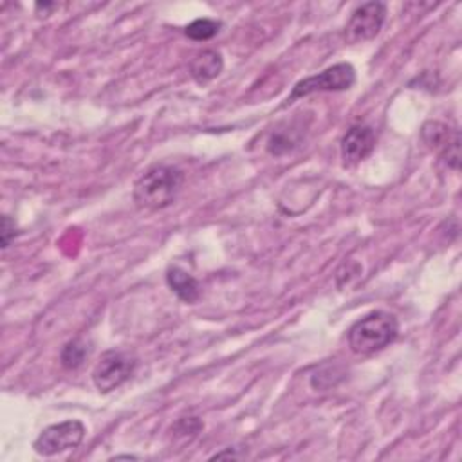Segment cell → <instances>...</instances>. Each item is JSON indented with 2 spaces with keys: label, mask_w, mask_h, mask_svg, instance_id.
<instances>
[{
  "label": "cell",
  "mask_w": 462,
  "mask_h": 462,
  "mask_svg": "<svg viewBox=\"0 0 462 462\" xmlns=\"http://www.w3.org/2000/svg\"><path fill=\"white\" fill-rule=\"evenodd\" d=\"M166 283L184 303H195L200 298V285L188 271L171 265L166 271Z\"/></svg>",
  "instance_id": "10"
},
{
  "label": "cell",
  "mask_w": 462,
  "mask_h": 462,
  "mask_svg": "<svg viewBox=\"0 0 462 462\" xmlns=\"http://www.w3.org/2000/svg\"><path fill=\"white\" fill-rule=\"evenodd\" d=\"M0 235H2V247L4 249H7L9 244L14 240V236L18 235L14 220L11 217H7V215L2 217V233Z\"/></svg>",
  "instance_id": "14"
},
{
  "label": "cell",
  "mask_w": 462,
  "mask_h": 462,
  "mask_svg": "<svg viewBox=\"0 0 462 462\" xmlns=\"http://www.w3.org/2000/svg\"><path fill=\"white\" fill-rule=\"evenodd\" d=\"M399 321L386 310H372L359 318L348 330V346L354 354L370 356L395 341Z\"/></svg>",
  "instance_id": "2"
},
{
  "label": "cell",
  "mask_w": 462,
  "mask_h": 462,
  "mask_svg": "<svg viewBox=\"0 0 462 462\" xmlns=\"http://www.w3.org/2000/svg\"><path fill=\"white\" fill-rule=\"evenodd\" d=\"M300 130L298 128H292V125L285 126V128H278L274 130L269 139H267V152L274 157H280V155H285L289 152H292L298 144H300Z\"/></svg>",
  "instance_id": "11"
},
{
  "label": "cell",
  "mask_w": 462,
  "mask_h": 462,
  "mask_svg": "<svg viewBox=\"0 0 462 462\" xmlns=\"http://www.w3.org/2000/svg\"><path fill=\"white\" fill-rule=\"evenodd\" d=\"M356 83V69L350 63H336L314 76L300 79L294 87L287 101H294L298 97L310 96L314 92H337L348 90Z\"/></svg>",
  "instance_id": "4"
},
{
  "label": "cell",
  "mask_w": 462,
  "mask_h": 462,
  "mask_svg": "<svg viewBox=\"0 0 462 462\" xmlns=\"http://www.w3.org/2000/svg\"><path fill=\"white\" fill-rule=\"evenodd\" d=\"M218 31H220V22L211 20V18H197V20H193L191 23L186 25L184 34H186L189 40L206 42V40H211L213 36H217Z\"/></svg>",
  "instance_id": "13"
},
{
  "label": "cell",
  "mask_w": 462,
  "mask_h": 462,
  "mask_svg": "<svg viewBox=\"0 0 462 462\" xmlns=\"http://www.w3.org/2000/svg\"><path fill=\"white\" fill-rule=\"evenodd\" d=\"M114 460H119V458H139V457H135V455H116V457H112Z\"/></svg>",
  "instance_id": "15"
},
{
  "label": "cell",
  "mask_w": 462,
  "mask_h": 462,
  "mask_svg": "<svg viewBox=\"0 0 462 462\" xmlns=\"http://www.w3.org/2000/svg\"><path fill=\"white\" fill-rule=\"evenodd\" d=\"M137 366V359L125 350H106L92 370V383L101 393L119 388L130 379Z\"/></svg>",
  "instance_id": "3"
},
{
  "label": "cell",
  "mask_w": 462,
  "mask_h": 462,
  "mask_svg": "<svg viewBox=\"0 0 462 462\" xmlns=\"http://www.w3.org/2000/svg\"><path fill=\"white\" fill-rule=\"evenodd\" d=\"M184 184V171L171 164L150 166L134 184V202L143 209L170 206Z\"/></svg>",
  "instance_id": "1"
},
{
  "label": "cell",
  "mask_w": 462,
  "mask_h": 462,
  "mask_svg": "<svg viewBox=\"0 0 462 462\" xmlns=\"http://www.w3.org/2000/svg\"><path fill=\"white\" fill-rule=\"evenodd\" d=\"M422 141L440 155V159L453 170L458 168L460 162V135L458 130L449 128L439 121H428L422 126Z\"/></svg>",
  "instance_id": "7"
},
{
  "label": "cell",
  "mask_w": 462,
  "mask_h": 462,
  "mask_svg": "<svg viewBox=\"0 0 462 462\" xmlns=\"http://www.w3.org/2000/svg\"><path fill=\"white\" fill-rule=\"evenodd\" d=\"M384 20L386 5L383 2H366L352 13L345 27V40L348 43L368 42L379 34Z\"/></svg>",
  "instance_id": "6"
},
{
  "label": "cell",
  "mask_w": 462,
  "mask_h": 462,
  "mask_svg": "<svg viewBox=\"0 0 462 462\" xmlns=\"http://www.w3.org/2000/svg\"><path fill=\"white\" fill-rule=\"evenodd\" d=\"M87 430L85 424L78 419H67L56 424H51L42 430V433L32 442V448L38 455L52 457L69 449H74L81 444Z\"/></svg>",
  "instance_id": "5"
},
{
  "label": "cell",
  "mask_w": 462,
  "mask_h": 462,
  "mask_svg": "<svg viewBox=\"0 0 462 462\" xmlns=\"http://www.w3.org/2000/svg\"><path fill=\"white\" fill-rule=\"evenodd\" d=\"M375 148V134L366 125H354L341 139V159L345 166H354L366 159Z\"/></svg>",
  "instance_id": "8"
},
{
  "label": "cell",
  "mask_w": 462,
  "mask_h": 462,
  "mask_svg": "<svg viewBox=\"0 0 462 462\" xmlns=\"http://www.w3.org/2000/svg\"><path fill=\"white\" fill-rule=\"evenodd\" d=\"M222 69H224V60L220 52L213 49L200 51L189 61V74L200 85L215 79L222 72Z\"/></svg>",
  "instance_id": "9"
},
{
  "label": "cell",
  "mask_w": 462,
  "mask_h": 462,
  "mask_svg": "<svg viewBox=\"0 0 462 462\" xmlns=\"http://www.w3.org/2000/svg\"><path fill=\"white\" fill-rule=\"evenodd\" d=\"M88 356V346L83 339H72L69 341L61 352H60V361H61V366L67 368V370H76L83 365L85 357Z\"/></svg>",
  "instance_id": "12"
}]
</instances>
